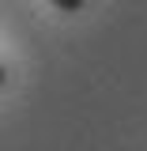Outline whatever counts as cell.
Returning <instances> with one entry per match:
<instances>
[{
	"label": "cell",
	"mask_w": 147,
	"mask_h": 151,
	"mask_svg": "<svg viewBox=\"0 0 147 151\" xmlns=\"http://www.w3.org/2000/svg\"><path fill=\"white\" fill-rule=\"evenodd\" d=\"M53 4L60 12H79V8H83V0H53Z\"/></svg>",
	"instance_id": "6da1fadb"
}]
</instances>
